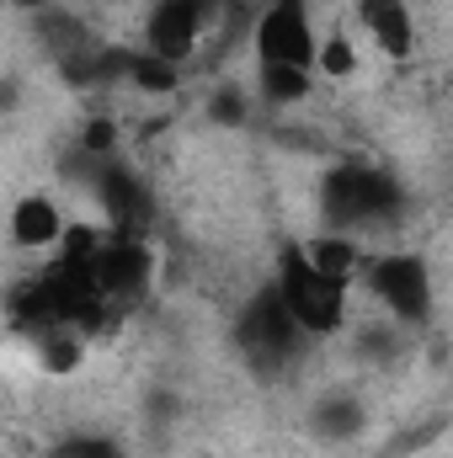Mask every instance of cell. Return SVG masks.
Instances as JSON below:
<instances>
[{"label": "cell", "instance_id": "1", "mask_svg": "<svg viewBox=\"0 0 453 458\" xmlns=\"http://www.w3.org/2000/svg\"><path fill=\"white\" fill-rule=\"evenodd\" d=\"M321 27L315 0H267L251 21V59H256V97L272 107H294L315 91L321 75Z\"/></svg>", "mask_w": 453, "mask_h": 458}, {"label": "cell", "instance_id": "2", "mask_svg": "<svg viewBox=\"0 0 453 458\" xmlns=\"http://www.w3.org/2000/svg\"><path fill=\"white\" fill-rule=\"evenodd\" d=\"M321 219L337 234H384L406 219V187L379 165H337L321 176Z\"/></svg>", "mask_w": 453, "mask_h": 458}, {"label": "cell", "instance_id": "3", "mask_svg": "<svg viewBox=\"0 0 453 458\" xmlns=\"http://www.w3.org/2000/svg\"><path fill=\"white\" fill-rule=\"evenodd\" d=\"M272 288L283 293V304L294 310V320L310 331V342H331L346 315H352V283L331 277L310 250L304 240H288L272 261Z\"/></svg>", "mask_w": 453, "mask_h": 458}, {"label": "cell", "instance_id": "4", "mask_svg": "<svg viewBox=\"0 0 453 458\" xmlns=\"http://www.w3.org/2000/svg\"><path fill=\"white\" fill-rule=\"evenodd\" d=\"M229 342H235V352H240L261 378H283V373L299 362V352L310 346V331L294 320V310L283 304V293H278L272 277H267V283L235 310Z\"/></svg>", "mask_w": 453, "mask_h": 458}, {"label": "cell", "instance_id": "5", "mask_svg": "<svg viewBox=\"0 0 453 458\" xmlns=\"http://www.w3.org/2000/svg\"><path fill=\"white\" fill-rule=\"evenodd\" d=\"M363 288L368 299L395 320V326H427L438 288H432V267L416 250H379L363 267Z\"/></svg>", "mask_w": 453, "mask_h": 458}, {"label": "cell", "instance_id": "6", "mask_svg": "<svg viewBox=\"0 0 453 458\" xmlns=\"http://www.w3.org/2000/svg\"><path fill=\"white\" fill-rule=\"evenodd\" d=\"M214 27H219V0H155L144 11V54L182 70L187 59H198Z\"/></svg>", "mask_w": 453, "mask_h": 458}, {"label": "cell", "instance_id": "7", "mask_svg": "<svg viewBox=\"0 0 453 458\" xmlns=\"http://www.w3.org/2000/svg\"><path fill=\"white\" fill-rule=\"evenodd\" d=\"M91 192L102 203V225L113 234H128V240L150 234V225H155V192H150V182L139 171H128L123 160H97Z\"/></svg>", "mask_w": 453, "mask_h": 458}, {"label": "cell", "instance_id": "8", "mask_svg": "<svg viewBox=\"0 0 453 458\" xmlns=\"http://www.w3.org/2000/svg\"><path fill=\"white\" fill-rule=\"evenodd\" d=\"M352 16H357V27L368 32V43L384 59L406 64L416 54V11H411V0H352Z\"/></svg>", "mask_w": 453, "mask_h": 458}, {"label": "cell", "instance_id": "9", "mask_svg": "<svg viewBox=\"0 0 453 458\" xmlns=\"http://www.w3.org/2000/svg\"><path fill=\"white\" fill-rule=\"evenodd\" d=\"M70 229L75 225L64 219L59 198H48V192H21V198L11 203V245H16V250H48V256H54Z\"/></svg>", "mask_w": 453, "mask_h": 458}, {"label": "cell", "instance_id": "10", "mask_svg": "<svg viewBox=\"0 0 453 458\" xmlns=\"http://www.w3.org/2000/svg\"><path fill=\"white\" fill-rule=\"evenodd\" d=\"M315 432H321L326 443H341V437L363 432V405H357L352 394H326V400L315 405Z\"/></svg>", "mask_w": 453, "mask_h": 458}, {"label": "cell", "instance_id": "11", "mask_svg": "<svg viewBox=\"0 0 453 458\" xmlns=\"http://www.w3.org/2000/svg\"><path fill=\"white\" fill-rule=\"evenodd\" d=\"M357 70V48L341 38V32H331L326 43H321V75H352Z\"/></svg>", "mask_w": 453, "mask_h": 458}, {"label": "cell", "instance_id": "12", "mask_svg": "<svg viewBox=\"0 0 453 458\" xmlns=\"http://www.w3.org/2000/svg\"><path fill=\"white\" fill-rule=\"evenodd\" d=\"M48 458H123L113 437H70V443H59Z\"/></svg>", "mask_w": 453, "mask_h": 458}, {"label": "cell", "instance_id": "13", "mask_svg": "<svg viewBox=\"0 0 453 458\" xmlns=\"http://www.w3.org/2000/svg\"><path fill=\"white\" fill-rule=\"evenodd\" d=\"M449 86H453V59H449Z\"/></svg>", "mask_w": 453, "mask_h": 458}]
</instances>
